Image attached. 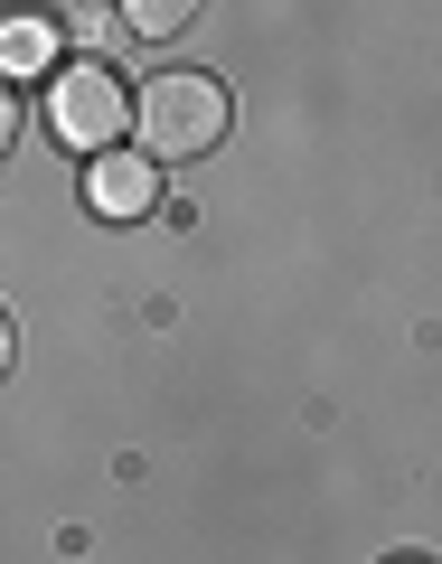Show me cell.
Returning <instances> with one entry per match:
<instances>
[{"label":"cell","instance_id":"cell-1","mask_svg":"<svg viewBox=\"0 0 442 564\" xmlns=\"http://www.w3.org/2000/svg\"><path fill=\"white\" fill-rule=\"evenodd\" d=\"M226 122H236V104H226V85L207 76V66H161V76L132 95V132H141V161L151 170L217 151Z\"/></svg>","mask_w":442,"mask_h":564},{"label":"cell","instance_id":"cell-2","mask_svg":"<svg viewBox=\"0 0 442 564\" xmlns=\"http://www.w3.org/2000/svg\"><path fill=\"white\" fill-rule=\"evenodd\" d=\"M47 132L76 151V161H95V151H114L122 132H132V95H122V76L114 66H66L57 85H47Z\"/></svg>","mask_w":442,"mask_h":564},{"label":"cell","instance_id":"cell-3","mask_svg":"<svg viewBox=\"0 0 442 564\" xmlns=\"http://www.w3.org/2000/svg\"><path fill=\"white\" fill-rule=\"evenodd\" d=\"M85 207L95 217H151L161 207V170L141 161V151H95L85 161Z\"/></svg>","mask_w":442,"mask_h":564},{"label":"cell","instance_id":"cell-4","mask_svg":"<svg viewBox=\"0 0 442 564\" xmlns=\"http://www.w3.org/2000/svg\"><path fill=\"white\" fill-rule=\"evenodd\" d=\"M47 57H57V20L47 10H0V85L39 76Z\"/></svg>","mask_w":442,"mask_h":564},{"label":"cell","instance_id":"cell-5","mask_svg":"<svg viewBox=\"0 0 442 564\" xmlns=\"http://www.w3.org/2000/svg\"><path fill=\"white\" fill-rule=\"evenodd\" d=\"M114 20L132 29V39H180V29L198 20V0H114Z\"/></svg>","mask_w":442,"mask_h":564},{"label":"cell","instance_id":"cell-6","mask_svg":"<svg viewBox=\"0 0 442 564\" xmlns=\"http://www.w3.org/2000/svg\"><path fill=\"white\" fill-rule=\"evenodd\" d=\"M10 141H20V95L0 85V161H10Z\"/></svg>","mask_w":442,"mask_h":564},{"label":"cell","instance_id":"cell-7","mask_svg":"<svg viewBox=\"0 0 442 564\" xmlns=\"http://www.w3.org/2000/svg\"><path fill=\"white\" fill-rule=\"evenodd\" d=\"M10 358H20V321H10V302H0V377H10Z\"/></svg>","mask_w":442,"mask_h":564}]
</instances>
